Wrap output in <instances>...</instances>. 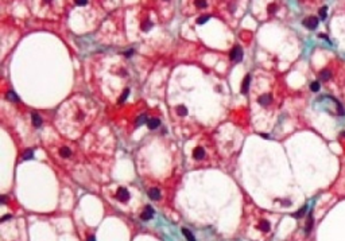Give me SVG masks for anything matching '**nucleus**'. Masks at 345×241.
Masks as SVG:
<instances>
[{"label": "nucleus", "instance_id": "f257e3e1", "mask_svg": "<svg viewBox=\"0 0 345 241\" xmlns=\"http://www.w3.org/2000/svg\"><path fill=\"white\" fill-rule=\"evenodd\" d=\"M231 59L233 62H240L243 59V50L240 46H235L231 51Z\"/></svg>", "mask_w": 345, "mask_h": 241}, {"label": "nucleus", "instance_id": "f03ea898", "mask_svg": "<svg viewBox=\"0 0 345 241\" xmlns=\"http://www.w3.org/2000/svg\"><path fill=\"white\" fill-rule=\"evenodd\" d=\"M303 26L307 27L309 30H314L317 26H318V18H316V16L306 18V19L303 20Z\"/></svg>", "mask_w": 345, "mask_h": 241}, {"label": "nucleus", "instance_id": "7ed1b4c3", "mask_svg": "<svg viewBox=\"0 0 345 241\" xmlns=\"http://www.w3.org/2000/svg\"><path fill=\"white\" fill-rule=\"evenodd\" d=\"M116 197L119 201H121V202H127V201L129 199V193L127 189H124V187H119L116 191Z\"/></svg>", "mask_w": 345, "mask_h": 241}, {"label": "nucleus", "instance_id": "20e7f679", "mask_svg": "<svg viewBox=\"0 0 345 241\" xmlns=\"http://www.w3.org/2000/svg\"><path fill=\"white\" fill-rule=\"evenodd\" d=\"M140 217H142V220H146V221L147 220H151V218L154 217V209H152L150 205H148V206H146V207H144V210L142 212Z\"/></svg>", "mask_w": 345, "mask_h": 241}, {"label": "nucleus", "instance_id": "39448f33", "mask_svg": "<svg viewBox=\"0 0 345 241\" xmlns=\"http://www.w3.org/2000/svg\"><path fill=\"white\" fill-rule=\"evenodd\" d=\"M249 85H251V76H249V74H247V76L244 77V80H243V84H241V93H243V94L248 93Z\"/></svg>", "mask_w": 345, "mask_h": 241}, {"label": "nucleus", "instance_id": "423d86ee", "mask_svg": "<svg viewBox=\"0 0 345 241\" xmlns=\"http://www.w3.org/2000/svg\"><path fill=\"white\" fill-rule=\"evenodd\" d=\"M311 228H313V213L310 212L309 213V217H307L306 226H305V233H306V236L310 234V232H311Z\"/></svg>", "mask_w": 345, "mask_h": 241}, {"label": "nucleus", "instance_id": "0eeeda50", "mask_svg": "<svg viewBox=\"0 0 345 241\" xmlns=\"http://www.w3.org/2000/svg\"><path fill=\"white\" fill-rule=\"evenodd\" d=\"M257 101H259V104H262L263 107H266V105H268L270 102L272 101V97H271V94H262L259 99H257Z\"/></svg>", "mask_w": 345, "mask_h": 241}, {"label": "nucleus", "instance_id": "6e6552de", "mask_svg": "<svg viewBox=\"0 0 345 241\" xmlns=\"http://www.w3.org/2000/svg\"><path fill=\"white\" fill-rule=\"evenodd\" d=\"M147 194H148V197L151 198V199L156 201V199H159V198H161V190L156 189V187H152V189L148 190V193H147Z\"/></svg>", "mask_w": 345, "mask_h": 241}, {"label": "nucleus", "instance_id": "1a4fd4ad", "mask_svg": "<svg viewBox=\"0 0 345 241\" xmlns=\"http://www.w3.org/2000/svg\"><path fill=\"white\" fill-rule=\"evenodd\" d=\"M193 158L197 160H201L205 158V151H204V148L202 147H197L196 150L193 151Z\"/></svg>", "mask_w": 345, "mask_h": 241}, {"label": "nucleus", "instance_id": "9d476101", "mask_svg": "<svg viewBox=\"0 0 345 241\" xmlns=\"http://www.w3.org/2000/svg\"><path fill=\"white\" fill-rule=\"evenodd\" d=\"M159 125H161V120L156 119V117H152V119H150L148 121H147V127H148L150 129H155V128H158Z\"/></svg>", "mask_w": 345, "mask_h": 241}, {"label": "nucleus", "instance_id": "9b49d317", "mask_svg": "<svg viewBox=\"0 0 345 241\" xmlns=\"http://www.w3.org/2000/svg\"><path fill=\"white\" fill-rule=\"evenodd\" d=\"M31 120H32V125L37 128H39L42 125V117L38 113H32L31 115Z\"/></svg>", "mask_w": 345, "mask_h": 241}, {"label": "nucleus", "instance_id": "f8f14e48", "mask_svg": "<svg viewBox=\"0 0 345 241\" xmlns=\"http://www.w3.org/2000/svg\"><path fill=\"white\" fill-rule=\"evenodd\" d=\"M181 232H182V234H183L185 237H186V240H187V241H196V237H194V234H193V233H192L189 229H187V228H182Z\"/></svg>", "mask_w": 345, "mask_h": 241}, {"label": "nucleus", "instance_id": "ddd939ff", "mask_svg": "<svg viewBox=\"0 0 345 241\" xmlns=\"http://www.w3.org/2000/svg\"><path fill=\"white\" fill-rule=\"evenodd\" d=\"M257 228L262 230V232H268L270 229H271V225H270V222L268 221H266V220H263V221H260L259 222V225H257Z\"/></svg>", "mask_w": 345, "mask_h": 241}, {"label": "nucleus", "instance_id": "4468645a", "mask_svg": "<svg viewBox=\"0 0 345 241\" xmlns=\"http://www.w3.org/2000/svg\"><path fill=\"white\" fill-rule=\"evenodd\" d=\"M330 76H332V73L329 72V70H327V69L322 70V72L319 73V78H321L322 81H329V78H330Z\"/></svg>", "mask_w": 345, "mask_h": 241}, {"label": "nucleus", "instance_id": "2eb2a0df", "mask_svg": "<svg viewBox=\"0 0 345 241\" xmlns=\"http://www.w3.org/2000/svg\"><path fill=\"white\" fill-rule=\"evenodd\" d=\"M306 210H307V206L305 205V206H302L297 213H294V214H292V217H294V218H301V217H303L305 213H306Z\"/></svg>", "mask_w": 345, "mask_h": 241}, {"label": "nucleus", "instance_id": "dca6fc26", "mask_svg": "<svg viewBox=\"0 0 345 241\" xmlns=\"http://www.w3.org/2000/svg\"><path fill=\"white\" fill-rule=\"evenodd\" d=\"M175 110L179 116H186L187 115V108L185 107V105H178V107L175 108Z\"/></svg>", "mask_w": 345, "mask_h": 241}, {"label": "nucleus", "instance_id": "f3484780", "mask_svg": "<svg viewBox=\"0 0 345 241\" xmlns=\"http://www.w3.org/2000/svg\"><path fill=\"white\" fill-rule=\"evenodd\" d=\"M59 155H61L62 158H69L72 155V151L67 147H62L61 150H59Z\"/></svg>", "mask_w": 345, "mask_h": 241}, {"label": "nucleus", "instance_id": "a211bd4d", "mask_svg": "<svg viewBox=\"0 0 345 241\" xmlns=\"http://www.w3.org/2000/svg\"><path fill=\"white\" fill-rule=\"evenodd\" d=\"M319 89H321V85H319L318 81H313L310 84V90H311V92H318Z\"/></svg>", "mask_w": 345, "mask_h": 241}, {"label": "nucleus", "instance_id": "6ab92c4d", "mask_svg": "<svg viewBox=\"0 0 345 241\" xmlns=\"http://www.w3.org/2000/svg\"><path fill=\"white\" fill-rule=\"evenodd\" d=\"M7 99H8V100H11V101H15V102H16V101H18V100H19V99H18V96L15 94V92H12V90H10V92H7Z\"/></svg>", "mask_w": 345, "mask_h": 241}, {"label": "nucleus", "instance_id": "aec40b11", "mask_svg": "<svg viewBox=\"0 0 345 241\" xmlns=\"http://www.w3.org/2000/svg\"><path fill=\"white\" fill-rule=\"evenodd\" d=\"M32 156H34V151H32V150H27V151H24V154H23V159L24 160L32 159Z\"/></svg>", "mask_w": 345, "mask_h": 241}, {"label": "nucleus", "instance_id": "412c9836", "mask_svg": "<svg viewBox=\"0 0 345 241\" xmlns=\"http://www.w3.org/2000/svg\"><path fill=\"white\" fill-rule=\"evenodd\" d=\"M146 120H147V116H146V115H140V116H139V117L136 119L135 124H136V125H142V124H144V123H146Z\"/></svg>", "mask_w": 345, "mask_h": 241}, {"label": "nucleus", "instance_id": "4be33fe9", "mask_svg": "<svg viewBox=\"0 0 345 241\" xmlns=\"http://www.w3.org/2000/svg\"><path fill=\"white\" fill-rule=\"evenodd\" d=\"M128 94H129V89L127 88V89H124V90H123V94H121V97L119 99V102H120V104L126 101V99L128 97Z\"/></svg>", "mask_w": 345, "mask_h": 241}, {"label": "nucleus", "instance_id": "5701e85b", "mask_svg": "<svg viewBox=\"0 0 345 241\" xmlns=\"http://www.w3.org/2000/svg\"><path fill=\"white\" fill-rule=\"evenodd\" d=\"M209 15H202V16H200L198 19H197V23L198 24H204V23H206V22L209 20Z\"/></svg>", "mask_w": 345, "mask_h": 241}, {"label": "nucleus", "instance_id": "b1692460", "mask_svg": "<svg viewBox=\"0 0 345 241\" xmlns=\"http://www.w3.org/2000/svg\"><path fill=\"white\" fill-rule=\"evenodd\" d=\"M196 6L198 7V8H205V7L208 6V3H206V1H204V0H197V1H196Z\"/></svg>", "mask_w": 345, "mask_h": 241}, {"label": "nucleus", "instance_id": "393cba45", "mask_svg": "<svg viewBox=\"0 0 345 241\" xmlns=\"http://www.w3.org/2000/svg\"><path fill=\"white\" fill-rule=\"evenodd\" d=\"M326 11H327V7L324 6L321 9H319V16H321V19H325L326 18Z\"/></svg>", "mask_w": 345, "mask_h": 241}, {"label": "nucleus", "instance_id": "a878e982", "mask_svg": "<svg viewBox=\"0 0 345 241\" xmlns=\"http://www.w3.org/2000/svg\"><path fill=\"white\" fill-rule=\"evenodd\" d=\"M151 27H152V23H151V22H146V23L142 24V30H143V31H148V30L151 28Z\"/></svg>", "mask_w": 345, "mask_h": 241}, {"label": "nucleus", "instance_id": "bb28decb", "mask_svg": "<svg viewBox=\"0 0 345 241\" xmlns=\"http://www.w3.org/2000/svg\"><path fill=\"white\" fill-rule=\"evenodd\" d=\"M275 11H276V4H270V6H268V12H270V14H274Z\"/></svg>", "mask_w": 345, "mask_h": 241}, {"label": "nucleus", "instance_id": "cd10ccee", "mask_svg": "<svg viewBox=\"0 0 345 241\" xmlns=\"http://www.w3.org/2000/svg\"><path fill=\"white\" fill-rule=\"evenodd\" d=\"M281 202V205H283V206H291V201H289V199H282V201H279Z\"/></svg>", "mask_w": 345, "mask_h": 241}, {"label": "nucleus", "instance_id": "c85d7f7f", "mask_svg": "<svg viewBox=\"0 0 345 241\" xmlns=\"http://www.w3.org/2000/svg\"><path fill=\"white\" fill-rule=\"evenodd\" d=\"M132 54H134V50H132V49H129L128 51H126V53H124V55H126V57H131Z\"/></svg>", "mask_w": 345, "mask_h": 241}, {"label": "nucleus", "instance_id": "c756f323", "mask_svg": "<svg viewBox=\"0 0 345 241\" xmlns=\"http://www.w3.org/2000/svg\"><path fill=\"white\" fill-rule=\"evenodd\" d=\"M86 3H88V1H85V0H78V1H77V4H78V6H85Z\"/></svg>", "mask_w": 345, "mask_h": 241}, {"label": "nucleus", "instance_id": "7c9ffc66", "mask_svg": "<svg viewBox=\"0 0 345 241\" xmlns=\"http://www.w3.org/2000/svg\"><path fill=\"white\" fill-rule=\"evenodd\" d=\"M10 218H12V215H11V214H7V215H4V217L1 218V222H3V221H6V220H10Z\"/></svg>", "mask_w": 345, "mask_h": 241}, {"label": "nucleus", "instance_id": "2f4dec72", "mask_svg": "<svg viewBox=\"0 0 345 241\" xmlns=\"http://www.w3.org/2000/svg\"><path fill=\"white\" fill-rule=\"evenodd\" d=\"M0 199H1V203H6V199H7L6 195H1V197H0Z\"/></svg>", "mask_w": 345, "mask_h": 241}, {"label": "nucleus", "instance_id": "473e14b6", "mask_svg": "<svg viewBox=\"0 0 345 241\" xmlns=\"http://www.w3.org/2000/svg\"><path fill=\"white\" fill-rule=\"evenodd\" d=\"M88 241H96V238H94V236H89V237H88Z\"/></svg>", "mask_w": 345, "mask_h": 241}, {"label": "nucleus", "instance_id": "72a5a7b5", "mask_svg": "<svg viewBox=\"0 0 345 241\" xmlns=\"http://www.w3.org/2000/svg\"><path fill=\"white\" fill-rule=\"evenodd\" d=\"M262 136H263L264 139H268V135H267V134H262Z\"/></svg>", "mask_w": 345, "mask_h": 241}, {"label": "nucleus", "instance_id": "f704fd0d", "mask_svg": "<svg viewBox=\"0 0 345 241\" xmlns=\"http://www.w3.org/2000/svg\"><path fill=\"white\" fill-rule=\"evenodd\" d=\"M344 136H345V132H344Z\"/></svg>", "mask_w": 345, "mask_h": 241}]
</instances>
